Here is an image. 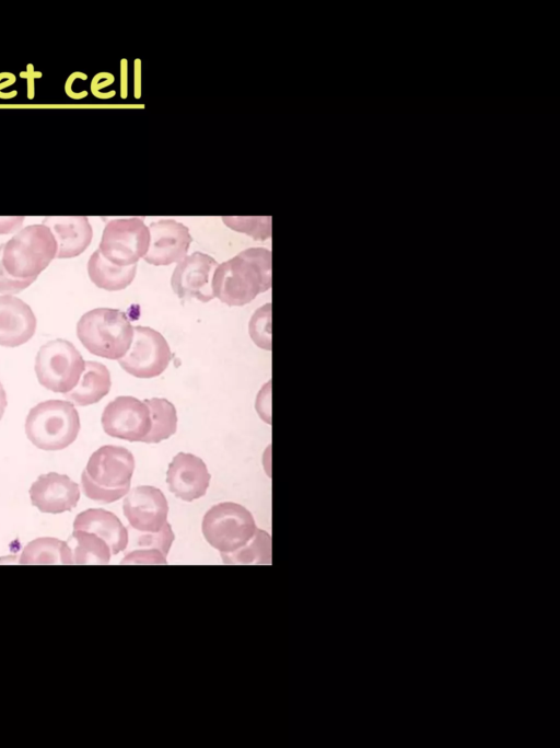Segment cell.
Masks as SVG:
<instances>
[{"mask_svg":"<svg viewBox=\"0 0 560 748\" xmlns=\"http://www.w3.org/2000/svg\"><path fill=\"white\" fill-rule=\"evenodd\" d=\"M32 504L42 513L60 514L74 508L80 499L79 485L66 474H42L30 488Z\"/></svg>","mask_w":560,"mask_h":748,"instance_id":"15","label":"cell"},{"mask_svg":"<svg viewBox=\"0 0 560 748\" xmlns=\"http://www.w3.org/2000/svg\"><path fill=\"white\" fill-rule=\"evenodd\" d=\"M122 509L129 525L139 532H158L167 522L166 497L162 491L151 485L129 490Z\"/></svg>","mask_w":560,"mask_h":748,"instance_id":"11","label":"cell"},{"mask_svg":"<svg viewBox=\"0 0 560 748\" xmlns=\"http://www.w3.org/2000/svg\"><path fill=\"white\" fill-rule=\"evenodd\" d=\"M271 287V252L265 248L242 251L215 268L214 297L229 306H244Z\"/></svg>","mask_w":560,"mask_h":748,"instance_id":"1","label":"cell"},{"mask_svg":"<svg viewBox=\"0 0 560 748\" xmlns=\"http://www.w3.org/2000/svg\"><path fill=\"white\" fill-rule=\"evenodd\" d=\"M43 225L47 226L55 237L58 258L80 255L92 241V227L84 216L46 217L43 219Z\"/></svg>","mask_w":560,"mask_h":748,"instance_id":"17","label":"cell"},{"mask_svg":"<svg viewBox=\"0 0 560 748\" xmlns=\"http://www.w3.org/2000/svg\"><path fill=\"white\" fill-rule=\"evenodd\" d=\"M36 330V318L22 299L0 296V345L20 346L32 338Z\"/></svg>","mask_w":560,"mask_h":748,"instance_id":"16","label":"cell"},{"mask_svg":"<svg viewBox=\"0 0 560 748\" xmlns=\"http://www.w3.org/2000/svg\"><path fill=\"white\" fill-rule=\"evenodd\" d=\"M5 407H7V394H5V391L2 387V384L0 383V419L3 416Z\"/></svg>","mask_w":560,"mask_h":748,"instance_id":"32","label":"cell"},{"mask_svg":"<svg viewBox=\"0 0 560 748\" xmlns=\"http://www.w3.org/2000/svg\"><path fill=\"white\" fill-rule=\"evenodd\" d=\"M3 245L0 244V292L15 294L28 287L36 278L20 279L11 276L3 266Z\"/></svg>","mask_w":560,"mask_h":748,"instance_id":"29","label":"cell"},{"mask_svg":"<svg viewBox=\"0 0 560 748\" xmlns=\"http://www.w3.org/2000/svg\"><path fill=\"white\" fill-rule=\"evenodd\" d=\"M218 265L214 258L201 252L185 256L177 263L171 278L174 292L179 298L210 301L214 297L212 278Z\"/></svg>","mask_w":560,"mask_h":748,"instance_id":"12","label":"cell"},{"mask_svg":"<svg viewBox=\"0 0 560 748\" xmlns=\"http://www.w3.org/2000/svg\"><path fill=\"white\" fill-rule=\"evenodd\" d=\"M174 538L171 525L166 522L158 532H140L136 546L138 549L160 551L167 555Z\"/></svg>","mask_w":560,"mask_h":748,"instance_id":"27","label":"cell"},{"mask_svg":"<svg viewBox=\"0 0 560 748\" xmlns=\"http://www.w3.org/2000/svg\"><path fill=\"white\" fill-rule=\"evenodd\" d=\"M79 430L80 417L70 401L40 402L30 410L25 421L27 438L43 450L67 448L75 440Z\"/></svg>","mask_w":560,"mask_h":748,"instance_id":"4","label":"cell"},{"mask_svg":"<svg viewBox=\"0 0 560 748\" xmlns=\"http://www.w3.org/2000/svg\"><path fill=\"white\" fill-rule=\"evenodd\" d=\"M248 331L258 347L271 349V303H266L255 311Z\"/></svg>","mask_w":560,"mask_h":748,"instance_id":"25","label":"cell"},{"mask_svg":"<svg viewBox=\"0 0 560 748\" xmlns=\"http://www.w3.org/2000/svg\"><path fill=\"white\" fill-rule=\"evenodd\" d=\"M24 218L23 217H1L0 218V233H9L18 229Z\"/></svg>","mask_w":560,"mask_h":748,"instance_id":"30","label":"cell"},{"mask_svg":"<svg viewBox=\"0 0 560 748\" xmlns=\"http://www.w3.org/2000/svg\"><path fill=\"white\" fill-rule=\"evenodd\" d=\"M149 243V228L141 218H121L107 222L98 250L109 262L129 266L145 255Z\"/></svg>","mask_w":560,"mask_h":748,"instance_id":"8","label":"cell"},{"mask_svg":"<svg viewBox=\"0 0 560 748\" xmlns=\"http://www.w3.org/2000/svg\"><path fill=\"white\" fill-rule=\"evenodd\" d=\"M73 529L89 531L102 538L109 545L113 555L128 545L126 527L115 514L103 508H90L80 513L73 521Z\"/></svg>","mask_w":560,"mask_h":748,"instance_id":"18","label":"cell"},{"mask_svg":"<svg viewBox=\"0 0 560 748\" xmlns=\"http://www.w3.org/2000/svg\"><path fill=\"white\" fill-rule=\"evenodd\" d=\"M57 242L45 225H31L14 234L3 245L5 271L20 279L37 278L56 257Z\"/></svg>","mask_w":560,"mask_h":748,"instance_id":"5","label":"cell"},{"mask_svg":"<svg viewBox=\"0 0 560 748\" xmlns=\"http://www.w3.org/2000/svg\"><path fill=\"white\" fill-rule=\"evenodd\" d=\"M221 559L224 564L232 565L271 564L270 534L257 528L245 545L231 553H221Z\"/></svg>","mask_w":560,"mask_h":748,"instance_id":"23","label":"cell"},{"mask_svg":"<svg viewBox=\"0 0 560 748\" xmlns=\"http://www.w3.org/2000/svg\"><path fill=\"white\" fill-rule=\"evenodd\" d=\"M164 553L147 549H133L125 555L121 564H167Z\"/></svg>","mask_w":560,"mask_h":748,"instance_id":"28","label":"cell"},{"mask_svg":"<svg viewBox=\"0 0 560 748\" xmlns=\"http://www.w3.org/2000/svg\"><path fill=\"white\" fill-rule=\"evenodd\" d=\"M171 359L172 352L164 336L149 326L138 325L133 327L129 349L118 363L129 375L149 379L161 375Z\"/></svg>","mask_w":560,"mask_h":748,"instance_id":"9","label":"cell"},{"mask_svg":"<svg viewBox=\"0 0 560 748\" xmlns=\"http://www.w3.org/2000/svg\"><path fill=\"white\" fill-rule=\"evenodd\" d=\"M84 366L85 361L74 345L61 338L44 344L35 359L38 382L58 393H67L77 385Z\"/></svg>","mask_w":560,"mask_h":748,"instance_id":"7","label":"cell"},{"mask_svg":"<svg viewBox=\"0 0 560 748\" xmlns=\"http://www.w3.org/2000/svg\"><path fill=\"white\" fill-rule=\"evenodd\" d=\"M149 228L150 243L144 261L160 266L180 262L191 243L189 229L174 219H162L151 222Z\"/></svg>","mask_w":560,"mask_h":748,"instance_id":"13","label":"cell"},{"mask_svg":"<svg viewBox=\"0 0 560 748\" xmlns=\"http://www.w3.org/2000/svg\"><path fill=\"white\" fill-rule=\"evenodd\" d=\"M110 373L107 367L101 363L85 361L84 370L77 385L65 393L71 403L86 406L97 403L110 390Z\"/></svg>","mask_w":560,"mask_h":748,"instance_id":"19","label":"cell"},{"mask_svg":"<svg viewBox=\"0 0 560 748\" xmlns=\"http://www.w3.org/2000/svg\"><path fill=\"white\" fill-rule=\"evenodd\" d=\"M222 220L231 229L244 232L255 240H265L271 233L270 217H223Z\"/></svg>","mask_w":560,"mask_h":748,"instance_id":"26","label":"cell"},{"mask_svg":"<svg viewBox=\"0 0 560 748\" xmlns=\"http://www.w3.org/2000/svg\"><path fill=\"white\" fill-rule=\"evenodd\" d=\"M201 528L207 542L220 553L238 550L253 538L257 530L250 511L232 502L212 506L205 514Z\"/></svg>","mask_w":560,"mask_h":748,"instance_id":"6","label":"cell"},{"mask_svg":"<svg viewBox=\"0 0 560 748\" xmlns=\"http://www.w3.org/2000/svg\"><path fill=\"white\" fill-rule=\"evenodd\" d=\"M210 477L202 459L186 452L177 453L166 472L168 490L185 502L202 497L209 487Z\"/></svg>","mask_w":560,"mask_h":748,"instance_id":"14","label":"cell"},{"mask_svg":"<svg viewBox=\"0 0 560 748\" xmlns=\"http://www.w3.org/2000/svg\"><path fill=\"white\" fill-rule=\"evenodd\" d=\"M14 82H15V76L10 73V72H5L4 81L1 82V80H0V97L1 99H7V96L2 93L1 90L9 87L10 84H12Z\"/></svg>","mask_w":560,"mask_h":748,"instance_id":"31","label":"cell"},{"mask_svg":"<svg viewBox=\"0 0 560 748\" xmlns=\"http://www.w3.org/2000/svg\"><path fill=\"white\" fill-rule=\"evenodd\" d=\"M77 335L91 354L118 360L130 347L133 326L125 312L97 308L81 317L77 324Z\"/></svg>","mask_w":560,"mask_h":748,"instance_id":"3","label":"cell"},{"mask_svg":"<svg viewBox=\"0 0 560 748\" xmlns=\"http://www.w3.org/2000/svg\"><path fill=\"white\" fill-rule=\"evenodd\" d=\"M104 431L115 438L142 441L151 429L148 405L133 396H117L102 414Z\"/></svg>","mask_w":560,"mask_h":748,"instance_id":"10","label":"cell"},{"mask_svg":"<svg viewBox=\"0 0 560 748\" xmlns=\"http://www.w3.org/2000/svg\"><path fill=\"white\" fill-rule=\"evenodd\" d=\"M21 564L42 565V564H73L71 548L67 542L45 537L31 541L22 551L20 556Z\"/></svg>","mask_w":560,"mask_h":748,"instance_id":"21","label":"cell"},{"mask_svg":"<svg viewBox=\"0 0 560 748\" xmlns=\"http://www.w3.org/2000/svg\"><path fill=\"white\" fill-rule=\"evenodd\" d=\"M133 471L135 458L128 449L103 446L92 453L82 472L83 492L96 502H116L129 492Z\"/></svg>","mask_w":560,"mask_h":748,"instance_id":"2","label":"cell"},{"mask_svg":"<svg viewBox=\"0 0 560 748\" xmlns=\"http://www.w3.org/2000/svg\"><path fill=\"white\" fill-rule=\"evenodd\" d=\"M137 264L119 266L109 262L97 249L90 257L88 273L90 279L100 288L116 291L128 287L133 280Z\"/></svg>","mask_w":560,"mask_h":748,"instance_id":"20","label":"cell"},{"mask_svg":"<svg viewBox=\"0 0 560 748\" xmlns=\"http://www.w3.org/2000/svg\"><path fill=\"white\" fill-rule=\"evenodd\" d=\"M72 539L75 541L73 564H107L110 561L109 545L96 534L73 529Z\"/></svg>","mask_w":560,"mask_h":748,"instance_id":"24","label":"cell"},{"mask_svg":"<svg viewBox=\"0 0 560 748\" xmlns=\"http://www.w3.org/2000/svg\"><path fill=\"white\" fill-rule=\"evenodd\" d=\"M150 411L151 429L142 442L158 444L170 438L177 429L176 408L166 399L152 398L143 401Z\"/></svg>","mask_w":560,"mask_h":748,"instance_id":"22","label":"cell"}]
</instances>
